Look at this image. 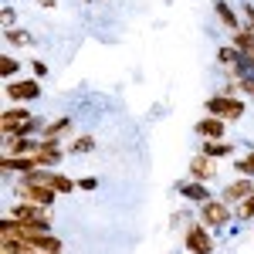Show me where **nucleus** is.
<instances>
[{
  "instance_id": "473e14b6",
  "label": "nucleus",
  "mask_w": 254,
  "mask_h": 254,
  "mask_svg": "<svg viewBox=\"0 0 254 254\" xmlns=\"http://www.w3.org/2000/svg\"><path fill=\"white\" fill-rule=\"evenodd\" d=\"M41 7H48V10H51V7H58V0H38Z\"/></svg>"
},
{
  "instance_id": "f3484780",
  "label": "nucleus",
  "mask_w": 254,
  "mask_h": 254,
  "mask_svg": "<svg viewBox=\"0 0 254 254\" xmlns=\"http://www.w3.org/2000/svg\"><path fill=\"white\" fill-rule=\"evenodd\" d=\"M214 10L217 17H220V24H227L231 31H241V20H237V10L227 3V0H214Z\"/></svg>"
},
{
  "instance_id": "a878e982",
  "label": "nucleus",
  "mask_w": 254,
  "mask_h": 254,
  "mask_svg": "<svg viewBox=\"0 0 254 254\" xmlns=\"http://www.w3.org/2000/svg\"><path fill=\"white\" fill-rule=\"evenodd\" d=\"M234 173L251 176V180H254V149H251V153H248L244 159H234Z\"/></svg>"
},
{
  "instance_id": "ddd939ff",
  "label": "nucleus",
  "mask_w": 254,
  "mask_h": 254,
  "mask_svg": "<svg viewBox=\"0 0 254 254\" xmlns=\"http://www.w3.org/2000/svg\"><path fill=\"white\" fill-rule=\"evenodd\" d=\"M200 153L210 159H224V156H234V142H227V139H203V146H200Z\"/></svg>"
},
{
  "instance_id": "393cba45",
  "label": "nucleus",
  "mask_w": 254,
  "mask_h": 254,
  "mask_svg": "<svg viewBox=\"0 0 254 254\" xmlns=\"http://www.w3.org/2000/svg\"><path fill=\"white\" fill-rule=\"evenodd\" d=\"M234 217H237V220H254V193L234 207Z\"/></svg>"
},
{
  "instance_id": "2eb2a0df",
  "label": "nucleus",
  "mask_w": 254,
  "mask_h": 254,
  "mask_svg": "<svg viewBox=\"0 0 254 254\" xmlns=\"http://www.w3.org/2000/svg\"><path fill=\"white\" fill-rule=\"evenodd\" d=\"M193 129H196V136H203V139H224V119L207 116V119H200Z\"/></svg>"
},
{
  "instance_id": "2f4dec72",
  "label": "nucleus",
  "mask_w": 254,
  "mask_h": 254,
  "mask_svg": "<svg viewBox=\"0 0 254 254\" xmlns=\"http://www.w3.org/2000/svg\"><path fill=\"white\" fill-rule=\"evenodd\" d=\"M3 24H14V7H3Z\"/></svg>"
},
{
  "instance_id": "9b49d317",
  "label": "nucleus",
  "mask_w": 254,
  "mask_h": 254,
  "mask_svg": "<svg viewBox=\"0 0 254 254\" xmlns=\"http://www.w3.org/2000/svg\"><path fill=\"white\" fill-rule=\"evenodd\" d=\"M38 149H41V142H34V139H27V136L3 139V156H34Z\"/></svg>"
},
{
  "instance_id": "c756f323",
  "label": "nucleus",
  "mask_w": 254,
  "mask_h": 254,
  "mask_svg": "<svg viewBox=\"0 0 254 254\" xmlns=\"http://www.w3.org/2000/svg\"><path fill=\"white\" fill-rule=\"evenodd\" d=\"M31 68H34V78H44V75H48V64H44V61H31Z\"/></svg>"
},
{
  "instance_id": "f257e3e1",
  "label": "nucleus",
  "mask_w": 254,
  "mask_h": 254,
  "mask_svg": "<svg viewBox=\"0 0 254 254\" xmlns=\"http://www.w3.org/2000/svg\"><path fill=\"white\" fill-rule=\"evenodd\" d=\"M203 109H207V116H217V119H224V122H237V119L244 116V102L237 95H210L203 102Z\"/></svg>"
},
{
  "instance_id": "dca6fc26",
  "label": "nucleus",
  "mask_w": 254,
  "mask_h": 254,
  "mask_svg": "<svg viewBox=\"0 0 254 254\" xmlns=\"http://www.w3.org/2000/svg\"><path fill=\"white\" fill-rule=\"evenodd\" d=\"M231 44H234L237 51L244 55V58L254 61V31H248V27H241V31H234V38H231Z\"/></svg>"
},
{
  "instance_id": "4468645a",
  "label": "nucleus",
  "mask_w": 254,
  "mask_h": 254,
  "mask_svg": "<svg viewBox=\"0 0 254 254\" xmlns=\"http://www.w3.org/2000/svg\"><path fill=\"white\" fill-rule=\"evenodd\" d=\"M34 166H38V163H34V156H3L0 159V170H3V173H31V170H34Z\"/></svg>"
},
{
  "instance_id": "c85d7f7f",
  "label": "nucleus",
  "mask_w": 254,
  "mask_h": 254,
  "mask_svg": "<svg viewBox=\"0 0 254 254\" xmlns=\"http://www.w3.org/2000/svg\"><path fill=\"white\" fill-rule=\"evenodd\" d=\"M237 92H248L254 98V78H237Z\"/></svg>"
},
{
  "instance_id": "f03ea898",
  "label": "nucleus",
  "mask_w": 254,
  "mask_h": 254,
  "mask_svg": "<svg viewBox=\"0 0 254 254\" xmlns=\"http://www.w3.org/2000/svg\"><path fill=\"white\" fill-rule=\"evenodd\" d=\"M183 248H187V254H214L217 244H214L210 227H203L200 220H196V224H190V227L183 231Z\"/></svg>"
},
{
  "instance_id": "7c9ffc66",
  "label": "nucleus",
  "mask_w": 254,
  "mask_h": 254,
  "mask_svg": "<svg viewBox=\"0 0 254 254\" xmlns=\"http://www.w3.org/2000/svg\"><path fill=\"white\" fill-rule=\"evenodd\" d=\"M78 187H81V190H95L98 180H95V176H85V180H78Z\"/></svg>"
},
{
  "instance_id": "bb28decb",
  "label": "nucleus",
  "mask_w": 254,
  "mask_h": 254,
  "mask_svg": "<svg viewBox=\"0 0 254 254\" xmlns=\"http://www.w3.org/2000/svg\"><path fill=\"white\" fill-rule=\"evenodd\" d=\"M3 38H7V44H31V38H27V31H14V27H10V31L3 34Z\"/></svg>"
},
{
  "instance_id": "412c9836",
  "label": "nucleus",
  "mask_w": 254,
  "mask_h": 254,
  "mask_svg": "<svg viewBox=\"0 0 254 254\" xmlns=\"http://www.w3.org/2000/svg\"><path fill=\"white\" fill-rule=\"evenodd\" d=\"M17 71H20V61L17 58H10V55L0 58V75H3L7 81H17Z\"/></svg>"
},
{
  "instance_id": "4be33fe9",
  "label": "nucleus",
  "mask_w": 254,
  "mask_h": 254,
  "mask_svg": "<svg viewBox=\"0 0 254 254\" xmlns=\"http://www.w3.org/2000/svg\"><path fill=\"white\" fill-rule=\"evenodd\" d=\"M51 170H44V166H34V170H31V173H24L20 176V180H24V183H44V187H51Z\"/></svg>"
},
{
  "instance_id": "aec40b11",
  "label": "nucleus",
  "mask_w": 254,
  "mask_h": 254,
  "mask_svg": "<svg viewBox=\"0 0 254 254\" xmlns=\"http://www.w3.org/2000/svg\"><path fill=\"white\" fill-rule=\"evenodd\" d=\"M68 129H71V116H58L55 122H48V126H44L41 132H44V139H48V136H51V139H58L61 132H68Z\"/></svg>"
},
{
  "instance_id": "0eeeda50",
  "label": "nucleus",
  "mask_w": 254,
  "mask_h": 254,
  "mask_svg": "<svg viewBox=\"0 0 254 254\" xmlns=\"http://www.w3.org/2000/svg\"><path fill=\"white\" fill-rule=\"evenodd\" d=\"M31 112H27V109H24V105H10V109H7V112H3V116H0V129H3V139L7 136H17L20 132V126H24V122H31Z\"/></svg>"
},
{
  "instance_id": "f8f14e48",
  "label": "nucleus",
  "mask_w": 254,
  "mask_h": 254,
  "mask_svg": "<svg viewBox=\"0 0 254 254\" xmlns=\"http://www.w3.org/2000/svg\"><path fill=\"white\" fill-rule=\"evenodd\" d=\"M27 244H31L34 251H41V254H61V251H64V244H61L51 231H44V234H31V237H27Z\"/></svg>"
},
{
  "instance_id": "72a5a7b5",
  "label": "nucleus",
  "mask_w": 254,
  "mask_h": 254,
  "mask_svg": "<svg viewBox=\"0 0 254 254\" xmlns=\"http://www.w3.org/2000/svg\"><path fill=\"white\" fill-rule=\"evenodd\" d=\"M31 254H41V251H31Z\"/></svg>"
},
{
  "instance_id": "20e7f679",
  "label": "nucleus",
  "mask_w": 254,
  "mask_h": 254,
  "mask_svg": "<svg viewBox=\"0 0 254 254\" xmlns=\"http://www.w3.org/2000/svg\"><path fill=\"white\" fill-rule=\"evenodd\" d=\"M14 193H17V200L38 203V207H51V203L61 196L55 187H44V183H24V180L17 183V190H14Z\"/></svg>"
},
{
  "instance_id": "a211bd4d",
  "label": "nucleus",
  "mask_w": 254,
  "mask_h": 254,
  "mask_svg": "<svg viewBox=\"0 0 254 254\" xmlns=\"http://www.w3.org/2000/svg\"><path fill=\"white\" fill-rule=\"evenodd\" d=\"M61 159H64V149H44V146H41L38 153H34V163L44 166V170H55Z\"/></svg>"
},
{
  "instance_id": "6ab92c4d",
  "label": "nucleus",
  "mask_w": 254,
  "mask_h": 254,
  "mask_svg": "<svg viewBox=\"0 0 254 254\" xmlns=\"http://www.w3.org/2000/svg\"><path fill=\"white\" fill-rule=\"evenodd\" d=\"M95 149V136H78L71 139L68 146H64V153H71V156H85V153H92Z\"/></svg>"
},
{
  "instance_id": "423d86ee",
  "label": "nucleus",
  "mask_w": 254,
  "mask_h": 254,
  "mask_svg": "<svg viewBox=\"0 0 254 254\" xmlns=\"http://www.w3.org/2000/svg\"><path fill=\"white\" fill-rule=\"evenodd\" d=\"M3 95L10 98L14 105H20V102H34V98H41V81H38V78L7 81V85H3Z\"/></svg>"
},
{
  "instance_id": "9d476101",
  "label": "nucleus",
  "mask_w": 254,
  "mask_h": 254,
  "mask_svg": "<svg viewBox=\"0 0 254 254\" xmlns=\"http://www.w3.org/2000/svg\"><path fill=\"white\" fill-rule=\"evenodd\" d=\"M217 176V159L203 156V153H196L193 159H190V180H196V183H210Z\"/></svg>"
},
{
  "instance_id": "7ed1b4c3",
  "label": "nucleus",
  "mask_w": 254,
  "mask_h": 254,
  "mask_svg": "<svg viewBox=\"0 0 254 254\" xmlns=\"http://www.w3.org/2000/svg\"><path fill=\"white\" fill-rule=\"evenodd\" d=\"M7 217H17V220H24V224H34V227L51 231V207H38V203L17 200V203L10 207V214H7Z\"/></svg>"
},
{
  "instance_id": "39448f33",
  "label": "nucleus",
  "mask_w": 254,
  "mask_h": 254,
  "mask_svg": "<svg viewBox=\"0 0 254 254\" xmlns=\"http://www.w3.org/2000/svg\"><path fill=\"white\" fill-rule=\"evenodd\" d=\"M231 217H234V210H231V203H224V200H207V203L200 207V224H203V227H210V231L227 227V224H231Z\"/></svg>"
},
{
  "instance_id": "cd10ccee",
  "label": "nucleus",
  "mask_w": 254,
  "mask_h": 254,
  "mask_svg": "<svg viewBox=\"0 0 254 254\" xmlns=\"http://www.w3.org/2000/svg\"><path fill=\"white\" fill-rule=\"evenodd\" d=\"M241 14L248 20V31H254V3H241Z\"/></svg>"
},
{
  "instance_id": "1a4fd4ad",
  "label": "nucleus",
  "mask_w": 254,
  "mask_h": 254,
  "mask_svg": "<svg viewBox=\"0 0 254 254\" xmlns=\"http://www.w3.org/2000/svg\"><path fill=\"white\" fill-rule=\"evenodd\" d=\"M176 193H183V200H190L196 207H203L207 200H214V196H210V187H207V183H196V180H180V183H176Z\"/></svg>"
},
{
  "instance_id": "5701e85b",
  "label": "nucleus",
  "mask_w": 254,
  "mask_h": 254,
  "mask_svg": "<svg viewBox=\"0 0 254 254\" xmlns=\"http://www.w3.org/2000/svg\"><path fill=\"white\" fill-rule=\"evenodd\" d=\"M217 61H220V64H227V68H234L237 61H241V51H237L234 44H227V48H220V51H217Z\"/></svg>"
},
{
  "instance_id": "b1692460",
  "label": "nucleus",
  "mask_w": 254,
  "mask_h": 254,
  "mask_svg": "<svg viewBox=\"0 0 254 254\" xmlns=\"http://www.w3.org/2000/svg\"><path fill=\"white\" fill-rule=\"evenodd\" d=\"M51 187H55L58 193H75V180H71V176H64V173L51 176Z\"/></svg>"
},
{
  "instance_id": "6e6552de",
  "label": "nucleus",
  "mask_w": 254,
  "mask_h": 254,
  "mask_svg": "<svg viewBox=\"0 0 254 254\" xmlns=\"http://www.w3.org/2000/svg\"><path fill=\"white\" fill-rule=\"evenodd\" d=\"M251 193H254V180H251V176H241V180H234V183H227V187H224L220 200H224V203H231V207H237L241 200H248Z\"/></svg>"
}]
</instances>
